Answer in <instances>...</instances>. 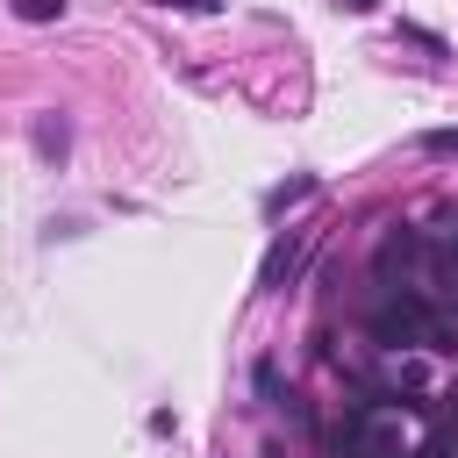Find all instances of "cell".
<instances>
[{
	"label": "cell",
	"instance_id": "cell-1",
	"mask_svg": "<svg viewBox=\"0 0 458 458\" xmlns=\"http://www.w3.org/2000/svg\"><path fill=\"white\" fill-rule=\"evenodd\" d=\"M301 229H286V236H272V250H265V265H258V293H279L286 279H293V265H301Z\"/></svg>",
	"mask_w": 458,
	"mask_h": 458
},
{
	"label": "cell",
	"instance_id": "cell-2",
	"mask_svg": "<svg viewBox=\"0 0 458 458\" xmlns=\"http://www.w3.org/2000/svg\"><path fill=\"white\" fill-rule=\"evenodd\" d=\"M415 258H422V236H415V229H394V236L379 243V258H372V272H379V279L394 286V272H408Z\"/></svg>",
	"mask_w": 458,
	"mask_h": 458
},
{
	"label": "cell",
	"instance_id": "cell-3",
	"mask_svg": "<svg viewBox=\"0 0 458 458\" xmlns=\"http://www.w3.org/2000/svg\"><path fill=\"white\" fill-rule=\"evenodd\" d=\"M250 386H258V401H265V408H286V415H301V401L286 394V379H279V365H272V358H258V365H250Z\"/></svg>",
	"mask_w": 458,
	"mask_h": 458
},
{
	"label": "cell",
	"instance_id": "cell-4",
	"mask_svg": "<svg viewBox=\"0 0 458 458\" xmlns=\"http://www.w3.org/2000/svg\"><path fill=\"white\" fill-rule=\"evenodd\" d=\"M308 193H315V179L301 172V179H286V186H272V193H265V208H286V200H308Z\"/></svg>",
	"mask_w": 458,
	"mask_h": 458
},
{
	"label": "cell",
	"instance_id": "cell-5",
	"mask_svg": "<svg viewBox=\"0 0 458 458\" xmlns=\"http://www.w3.org/2000/svg\"><path fill=\"white\" fill-rule=\"evenodd\" d=\"M7 7H14L21 21H57V14H64V0H7Z\"/></svg>",
	"mask_w": 458,
	"mask_h": 458
},
{
	"label": "cell",
	"instance_id": "cell-6",
	"mask_svg": "<svg viewBox=\"0 0 458 458\" xmlns=\"http://www.w3.org/2000/svg\"><path fill=\"white\" fill-rule=\"evenodd\" d=\"M36 150L43 157H64V122H36Z\"/></svg>",
	"mask_w": 458,
	"mask_h": 458
},
{
	"label": "cell",
	"instance_id": "cell-7",
	"mask_svg": "<svg viewBox=\"0 0 458 458\" xmlns=\"http://www.w3.org/2000/svg\"><path fill=\"white\" fill-rule=\"evenodd\" d=\"M422 150H429V157H451V150H458V129H429Z\"/></svg>",
	"mask_w": 458,
	"mask_h": 458
},
{
	"label": "cell",
	"instance_id": "cell-8",
	"mask_svg": "<svg viewBox=\"0 0 458 458\" xmlns=\"http://www.w3.org/2000/svg\"><path fill=\"white\" fill-rule=\"evenodd\" d=\"M401 36H408V43H422V50H444V36H437V29H422V21H401Z\"/></svg>",
	"mask_w": 458,
	"mask_h": 458
},
{
	"label": "cell",
	"instance_id": "cell-9",
	"mask_svg": "<svg viewBox=\"0 0 458 458\" xmlns=\"http://www.w3.org/2000/svg\"><path fill=\"white\" fill-rule=\"evenodd\" d=\"M172 14H215V0H165Z\"/></svg>",
	"mask_w": 458,
	"mask_h": 458
},
{
	"label": "cell",
	"instance_id": "cell-10",
	"mask_svg": "<svg viewBox=\"0 0 458 458\" xmlns=\"http://www.w3.org/2000/svg\"><path fill=\"white\" fill-rule=\"evenodd\" d=\"M444 222H451V229H444V258L458 265V215H444Z\"/></svg>",
	"mask_w": 458,
	"mask_h": 458
},
{
	"label": "cell",
	"instance_id": "cell-11",
	"mask_svg": "<svg viewBox=\"0 0 458 458\" xmlns=\"http://www.w3.org/2000/svg\"><path fill=\"white\" fill-rule=\"evenodd\" d=\"M344 7H351V14H372V7H379V0H344Z\"/></svg>",
	"mask_w": 458,
	"mask_h": 458
},
{
	"label": "cell",
	"instance_id": "cell-12",
	"mask_svg": "<svg viewBox=\"0 0 458 458\" xmlns=\"http://www.w3.org/2000/svg\"><path fill=\"white\" fill-rule=\"evenodd\" d=\"M451 401H458V394H451Z\"/></svg>",
	"mask_w": 458,
	"mask_h": 458
}]
</instances>
